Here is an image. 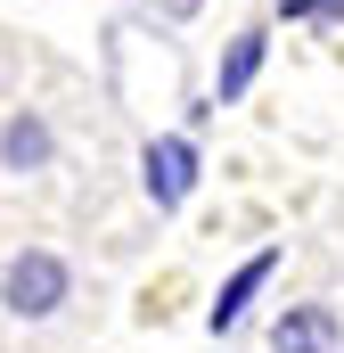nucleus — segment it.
<instances>
[{
    "mask_svg": "<svg viewBox=\"0 0 344 353\" xmlns=\"http://www.w3.org/2000/svg\"><path fill=\"white\" fill-rule=\"evenodd\" d=\"M74 296H83V271H74V255H58V247H17V255L0 263V312H8L17 329L66 321Z\"/></svg>",
    "mask_w": 344,
    "mask_h": 353,
    "instance_id": "nucleus-1",
    "label": "nucleus"
},
{
    "mask_svg": "<svg viewBox=\"0 0 344 353\" xmlns=\"http://www.w3.org/2000/svg\"><path fill=\"white\" fill-rule=\"evenodd\" d=\"M197 181H205L197 132H156V140L140 148V197H148L156 214H180V205L197 197Z\"/></svg>",
    "mask_w": 344,
    "mask_h": 353,
    "instance_id": "nucleus-2",
    "label": "nucleus"
},
{
    "mask_svg": "<svg viewBox=\"0 0 344 353\" xmlns=\"http://www.w3.org/2000/svg\"><path fill=\"white\" fill-rule=\"evenodd\" d=\"M279 263H287V247H255L246 263L230 271L222 288H213V304H205V337H238L246 321H255V304H262V288L279 279Z\"/></svg>",
    "mask_w": 344,
    "mask_h": 353,
    "instance_id": "nucleus-3",
    "label": "nucleus"
},
{
    "mask_svg": "<svg viewBox=\"0 0 344 353\" xmlns=\"http://www.w3.org/2000/svg\"><path fill=\"white\" fill-rule=\"evenodd\" d=\"M262 345H270V353H344L336 296H295V304H279L270 329H262Z\"/></svg>",
    "mask_w": 344,
    "mask_h": 353,
    "instance_id": "nucleus-4",
    "label": "nucleus"
},
{
    "mask_svg": "<svg viewBox=\"0 0 344 353\" xmlns=\"http://www.w3.org/2000/svg\"><path fill=\"white\" fill-rule=\"evenodd\" d=\"M58 165V123L41 107H8L0 115V173L8 181H41Z\"/></svg>",
    "mask_w": 344,
    "mask_h": 353,
    "instance_id": "nucleus-5",
    "label": "nucleus"
},
{
    "mask_svg": "<svg viewBox=\"0 0 344 353\" xmlns=\"http://www.w3.org/2000/svg\"><path fill=\"white\" fill-rule=\"evenodd\" d=\"M262 58H270V25H246V33H230V50H222V66H213V107H238V99L255 90Z\"/></svg>",
    "mask_w": 344,
    "mask_h": 353,
    "instance_id": "nucleus-6",
    "label": "nucleus"
},
{
    "mask_svg": "<svg viewBox=\"0 0 344 353\" xmlns=\"http://www.w3.org/2000/svg\"><path fill=\"white\" fill-rule=\"evenodd\" d=\"M279 25H344V0H270Z\"/></svg>",
    "mask_w": 344,
    "mask_h": 353,
    "instance_id": "nucleus-7",
    "label": "nucleus"
}]
</instances>
